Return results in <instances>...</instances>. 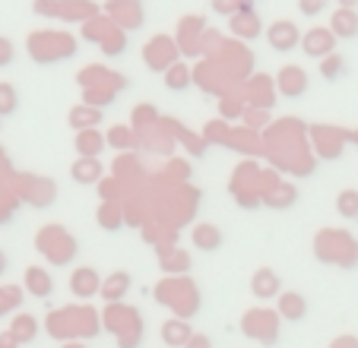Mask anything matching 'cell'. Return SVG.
<instances>
[{
  "label": "cell",
  "instance_id": "obj_29",
  "mask_svg": "<svg viewBox=\"0 0 358 348\" xmlns=\"http://www.w3.org/2000/svg\"><path fill=\"white\" fill-rule=\"evenodd\" d=\"M327 10V0H298V13H304V16H320Z\"/></svg>",
  "mask_w": 358,
  "mask_h": 348
},
{
  "label": "cell",
  "instance_id": "obj_3",
  "mask_svg": "<svg viewBox=\"0 0 358 348\" xmlns=\"http://www.w3.org/2000/svg\"><path fill=\"white\" fill-rule=\"evenodd\" d=\"M301 38H304L301 29L292 20H276L273 26H266V41H270V48L279 54H292L295 48H301Z\"/></svg>",
  "mask_w": 358,
  "mask_h": 348
},
{
  "label": "cell",
  "instance_id": "obj_19",
  "mask_svg": "<svg viewBox=\"0 0 358 348\" xmlns=\"http://www.w3.org/2000/svg\"><path fill=\"white\" fill-rule=\"evenodd\" d=\"M336 212L343 219H358V190H343L336 196Z\"/></svg>",
  "mask_w": 358,
  "mask_h": 348
},
{
  "label": "cell",
  "instance_id": "obj_32",
  "mask_svg": "<svg viewBox=\"0 0 358 348\" xmlns=\"http://www.w3.org/2000/svg\"><path fill=\"white\" fill-rule=\"evenodd\" d=\"M0 121H3V117H0Z\"/></svg>",
  "mask_w": 358,
  "mask_h": 348
},
{
  "label": "cell",
  "instance_id": "obj_25",
  "mask_svg": "<svg viewBox=\"0 0 358 348\" xmlns=\"http://www.w3.org/2000/svg\"><path fill=\"white\" fill-rule=\"evenodd\" d=\"M108 143H111V146H117V149H124V146H136V136L130 133L127 127H111Z\"/></svg>",
  "mask_w": 358,
  "mask_h": 348
},
{
  "label": "cell",
  "instance_id": "obj_7",
  "mask_svg": "<svg viewBox=\"0 0 358 348\" xmlns=\"http://www.w3.org/2000/svg\"><path fill=\"white\" fill-rule=\"evenodd\" d=\"M32 38L41 41V45H48V54L41 57V64L67 61V57H73L76 54V45H73V38H70L67 32H35Z\"/></svg>",
  "mask_w": 358,
  "mask_h": 348
},
{
  "label": "cell",
  "instance_id": "obj_9",
  "mask_svg": "<svg viewBox=\"0 0 358 348\" xmlns=\"http://www.w3.org/2000/svg\"><path fill=\"white\" fill-rule=\"evenodd\" d=\"M99 16V7L92 0H61V20L64 22H89Z\"/></svg>",
  "mask_w": 358,
  "mask_h": 348
},
{
  "label": "cell",
  "instance_id": "obj_17",
  "mask_svg": "<svg viewBox=\"0 0 358 348\" xmlns=\"http://www.w3.org/2000/svg\"><path fill=\"white\" fill-rule=\"evenodd\" d=\"M101 149H105V136H101L99 130H80V133H76V152L80 155H92V159H99Z\"/></svg>",
  "mask_w": 358,
  "mask_h": 348
},
{
  "label": "cell",
  "instance_id": "obj_26",
  "mask_svg": "<svg viewBox=\"0 0 358 348\" xmlns=\"http://www.w3.org/2000/svg\"><path fill=\"white\" fill-rule=\"evenodd\" d=\"M210 7H213V13H219V16H235L238 10L244 7V0H210Z\"/></svg>",
  "mask_w": 358,
  "mask_h": 348
},
{
  "label": "cell",
  "instance_id": "obj_16",
  "mask_svg": "<svg viewBox=\"0 0 358 348\" xmlns=\"http://www.w3.org/2000/svg\"><path fill=\"white\" fill-rule=\"evenodd\" d=\"M194 247H200V250H219L222 247V231H219L216 225H196L194 228Z\"/></svg>",
  "mask_w": 358,
  "mask_h": 348
},
{
  "label": "cell",
  "instance_id": "obj_6",
  "mask_svg": "<svg viewBox=\"0 0 358 348\" xmlns=\"http://www.w3.org/2000/svg\"><path fill=\"white\" fill-rule=\"evenodd\" d=\"M108 16L117 29L124 32H134L143 26V0H108Z\"/></svg>",
  "mask_w": 358,
  "mask_h": 348
},
{
  "label": "cell",
  "instance_id": "obj_20",
  "mask_svg": "<svg viewBox=\"0 0 358 348\" xmlns=\"http://www.w3.org/2000/svg\"><path fill=\"white\" fill-rule=\"evenodd\" d=\"M16 108H20V95H16V89L10 86V82H0V117L16 114Z\"/></svg>",
  "mask_w": 358,
  "mask_h": 348
},
{
  "label": "cell",
  "instance_id": "obj_15",
  "mask_svg": "<svg viewBox=\"0 0 358 348\" xmlns=\"http://www.w3.org/2000/svg\"><path fill=\"white\" fill-rule=\"evenodd\" d=\"M101 121V111L92 105H80L70 111V127L80 133V130H95V124Z\"/></svg>",
  "mask_w": 358,
  "mask_h": 348
},
{
  "label": "cell",
  "instance_id": "obj_5",
  "mask_svg": "<svg viewBox=\"0 0 358 348\" xmlns=\"http://www.w3.org/2000/svg\"><path fill=\"white\" fill-rule=\"evenodd\" d=\"M229 29H231V35L241 38V41H257L260 35L266 32L257 7H241L235 16H229Z\"/></svg>",
  "mask_w": 358,
  "mask_h": 348
},
{
  "label": "cell",
  "instance_id": "obj_24",
  "mask_svg": "<svg viewBox=\"0 0 358 348\" xmlns=\"http://www.w3.org/2000/svg\"><path fill=\"white\" fill-rule=\"evenodd\" d=\"M32 10L45 20H55V16H61V0H32Z\"/></svg>",
  "mask_w": 358,
  "mask_h": 348
},
{
  "label": "cell",
  "instance_id": "obj_23",
  "mask_svg": "<svg viewBox=\"0 0 358 348\" xmlns=\"http://www.w3.org/2000/svg\"><path fill=\"white\" fill-rule=\"evenodd\" d=\"M194 339V335H190V329L184 326V323H165V342H169V345H184V342H190Z\"/></svg>",
  "mask_w": 358,
  "mask_h": 348
},
{
  "label": "cell",
  "instance_id": "obj_2",
  "mask_svg": "<svg viewBox=\"0 0 358 348\" xmlns=\"http://www.w3.org/2000/svg\"><path fill=\"white\" fill-rule=\"evenodd\" d=\"M273 82H276V92L282 99H301L311 89V76L304 73V67H298V64H285Z\"/></svg>",
  "mask_w": 358,
  "mask_h": 348
},
{
  "label": "cell",
  "instance_id": "obj_31",
  "mask_svg": "<svg viewBox=\"0 0 358 348\" xmlns=\"http://www.w3.org/2000/svg\"><path fill=\"white\" fill-rule=\"evenodd\" d=\"M190 345L194 348H210V339H190Z\"/></svg>",
  "mask_w": 358,
  "mask_h": 348
},
{
  "label": "cell",
  "instance_id": "obj_21",
  "mask_svg": "<svg viewBox=\"0 0 358 348\" xmlns=\"http://www.w3.org/2000/svg\"><path fill=\"white\" fill-rule=\"evenodd\" d=\"M345 73V61L343 57H339V54H330V57H324V61H320V76H324V80H339V76Z\"/></svg>",
  "mask_w": 358,
  "mask_h": 348
},
{
  "label": "cell",
  "instance_id": "obj_4",
  "mask_svg": "<svg viewBox=\"0 0 358 348\" xmlns=\"http://www.w3.org/2000/svg\"><path fill=\"white\" fill-rule=\"evenodd\" d=\"M336 35H333L330 26H314L304 32L301 38V51L308 54V57H317V61H324V57H330V54H336Z\"/></svg>",
  "mask_w": 358,
  "mask_h": 348
},
{
  "label": "cell",
  "instance_id": "obj_22",
  "mask_svg": "<svg viewBox=\"0 0 358 348\" xmlns=\"http://www.w3.org/2000/svg\"><path fill=\"white\" fill-rule=\"evenodd\" d=\"M121 209L115 206V203H105V206L99 209V225L101 228H108V231H117L121 228Z\"/></svg>",
  "mask_w": 358,
  "mask_h": 348
},
{
  "label": "cell",
  "instance_id": "obj_27",
  "mask_svg": "<svg viewBox=\"0 0 358 348\" xmlns=\"http://www.w3.org/2000/svg\"><path fill=\"white\" fill-rule=\"evenodd\" d=\"M13 339H16V342H32V339H35V320H32V317H22V320L16 323Z\"/></svg>",
  "mask_w": 358,
  "mask_h": 348
},
{
  "label": "cell",
  "instance_id": "obj_18",
  "mask_svg": "<svg viewBox=\"0 0 358 348\" xmlns=\"http://www.w3.org/2000/svg\"><path fill=\"white\" fill-rule=\"evenodd\" d=\"M70 288H73V295L80 298H89L99 291V275H95V269H76L73 279H70Z\"/></svg>",
  "mask_w": 358,
  "mask_h": 348
},
{
  "label": "cell",
  "instance_id": "obj_30",
  "mask_svg": "<svg viewBox=\"0 0 358 348\" xmlns=\"http://www.w3.org/2000/svg\"><path fill=\"white\" fill-rule=\"evenodd\" d=\"M336 7H349V10H358V0H333Z\"/></svg>",
  "mask_w": 358,
  "mask_h": 348
},
{
  "label": "cell",
  "instance_id": "obj_28",
  "mask_svg": "<svg viewBox=\"0 0 358 348\" xmlns=\"http://www.w3.org/2000/svg\"><path fill=\"white\" fill-rule=\"evenodd\" d=\"M13 61H16V45L10 38H3V35H0V70L13 67Z\"/></svg>",
  "mask_w": 358,
  "mask_h": 348
},
{
  "label": "cell",
  "instance_id": "obj_10",
  "mask_svg": "<svg viewBox=\"0 0 358 348\" xmlns=\"http://www.w3.org/2000/svg\"><path fill=\"white\" fill-rule=\"evenodd\" d=\"M279 317L289 323H298L308 317V301H304L298 291H285V295H279Z\"/></svg>",
  "mask_w": 358,
  "mask_h": 348
},
{
  "label": "cell",
  "instance_id": "obj_1",
  "mask_svg": "<svg viewBox=\"0 0 358 348\" xmlns=\"http://www.w3.org/2000/svg\"><path fill=\"white\" fill-rule=\"evenodd\" d=\"M143 61H146L149 70H156V73H165L171 64H178V48L169 35H156V38L149 41L143 48Z\"/></svg>",
  "mask_w": 358,
  "mask_h": 348
},
{
  "label": "cell",
  "instance_id": "obj_11",
  "mask_svg": "<svg viewBox=\"0 0 358 348\" xmlns=\"http://www.w3.org/2000/svg\"><path fill=\"white\" fill-rule=\"evenodd\" d=\"M70 174H73L76 184H95V181H101V161L92 159V155H80L76 165L70 168Z\"/></svg>",
  "mask_w": 358,
  "mask_h": 348
},
{
  "label": "cell",
  "instance_id": "obj_13",
  "mask_svg": "<svg viewBox=\"0 0 358 348\" xmlns=\"http://www.w3.org/2000/svg\"><path fill=\"white\" fill-rule=\"evenodd\" d=\"M165 89H171V92H184V89H190V82H194V73H190L187 64H171L169 70H165Z\"/></svg>",
  "mask_w": 358,
  "mask_h": 348
},
{
  "label": "cell",
  "instance_id": "obj_8",
  "mask_svg": "<svg viewBox=\"0 0 358 348\" xmlns=\"http://www.w3.org/2000/svg\"><path fill=\"white\" fill-rule=\"evenodd\" d=\"M330 29L339 41H352L358 38V10H349V7H336L330 13Z\"/></svg>",
  "mask_w": 358,
  "mask_h": 348
},
{
  "label": "cell",
  "instance_id": "obj_12",
  "mask_svg": "<svg viewBox=\"0 0 358 348\" xmlns=\"http://www.w3.org/2000/svg\"><path fill=\"white\" fill-rule=\"evenodd\" d=\"M26 291L35 298H51V291H55V282H51V275L45 273V269L32 266L26 269Z\"/></svg>",
  "mask_w": 358,
  "mask_h": 348
},
{
  "label": "cell",
  "instance_id": "obj_14",
  "mask_svg": "<svg viewBox=\"0 0 358 348\" xmlns=\"http://www.w3.org/2000/svg\"><path fill=\"white\" fill-rule=\"evenodd\" d=\"M250 288H254V295L257 298H273L279 295V275L273 273V269H257L254 273V282H250Z\"/></svg>",
  "mask_w": 358,
  "mask_h": 348
}]
</instances>
